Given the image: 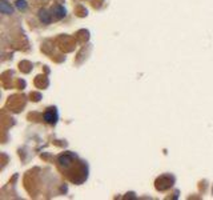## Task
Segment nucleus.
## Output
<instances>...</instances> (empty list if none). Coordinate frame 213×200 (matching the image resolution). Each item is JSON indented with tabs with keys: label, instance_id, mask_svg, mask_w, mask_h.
Instances as JSON below:
<instances>
[{
	"label": "nucleus",
	"instance_id": "1",
	"mask_svg": "<svg viewBox=\"0 0 213 200\" xmlns=\"http://www.w3.org/2000/svg\"><path fill=\"white\" fill-rule=\"evenodd\" d=\"M44 120L48 124H55L57 121V112H56V108H48L44 112Z\"/></svg>",
	"mask_w": 213,
	"mask_h": 200
},
{
	"label": "nucleus",
	"instance_id": "2",
	"mask_svg": "<svg viewBox=\"0 0 213 200\" xmlns=\"http://www.w3.org/2000/svg\"><path fill=\"white\" fill-rule=\"evenodd\" d=\"M0 12L5 13V15H11V13L13 12L12 7H11V4L7 0H1V1H0Z\"/></svg>",
	"mask_w": 213,
	"mask_h": 200
},
{
	"label": "nucleus",
	"instance_id": "3",
	"mask_svg": "<svg viewBox=\"0 0 213 200\" xmlns=\"http://www.w3.org/2000/svg\"><path fill=\"white\" fill-rule=\"evenodd\" d=\"M39 18L44 24H49L51 23V13H48L47 10H40V12H39Z\"/></svg>",
	"mask_w": 213,
	"mask_h": 200
},
{
	"label": "nucleus",
	"instance_id": "4",
	"mask_svg": "<svg viewBox=\"0 0 213 200\" xmlns=\"http://www.w3.org/2000/svg\"><path fill=\"white\" fill-rule=\"evenodd\" d=\"M53 15H55L57 19L64 18V16H65V10L61 7V5H56L55 10H53Z\"/></svg>",
	"mask_w": 213,
	"mask_h": 200
},
{
	"label": "nucleus",
	"instance_id": "5",
	"mask_svg": "<svg viewBox=\"0 0 213 200\" xmlns=\"http://www.w3.org/2000/svg\"><path fill=\"white\" fill-rule=\"evenodd\" d=\"M16 7H18V10L24 11L25 8H27V1H25V0H18V1H16Z\"/></svg>",
	"mask_w": 213,
	"mask_h": 200
}]
</instances>
